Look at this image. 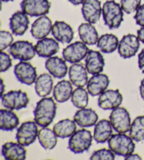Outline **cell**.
<instances>
[{
    "label": "cell",
    "mask_w": 144,
    "mask_h": 160,
    "mask_svg": "<svg viewBox=\"0 0 144 160\" xmlns=\"http://www.w3.org/2000/svg\"><path fill=\"white\" fill-rule=\"evenodd\" d=\"M134 18L137 25L141 27L144 26V4L138 8Z\"/></svg>",
    "instance_id": "cell-39"
},
{
    "label": "cell",
    "mask_w": 144,
    "mask_h": 160,
    "mask_svg": "<svg viewBox=\"0 0 144 160\" xmlns=\"http://www.w3.org/2000/svg\"><path fill=\"white\" fill-rule=\"evenodd\" d=\"M73 92V83L70 81L62 80L55 85L53 95L55 100L58 102L63 103L71 98Z\"/></svg>",
    "instance_id": "cell-29"
},
{
    "label": "cell",
    "mask_w": 144,
    "mask_h": 160,
    "mask_svg": "<svg viewBox=\"0 0 144 160\" xmlns=\"http://www.w3.org/2000/svg\"><path fill=\"white\" fill-rule=\"evenodd\" d=\"M51 34L58 42L69 44L73 40L74 32L70 25L63 21H56L52 27Z\"/></svg>",
    "instance_id": "cell-15"
},
{
    "label": "cell",
    "mask_w": 144,
    "mask_h": 160,
    "mask_svg": "<svg viewBox=\"0 0 144 160\" xmlns=\"http://www.w3.org/2000/svg\"><path fill=\"white\" fill-rule=\"evenodd\" d=\"M137 37L141 42L144 44V26L137 30Z\"/></svg>",
    "instance_id": "cell-41"
},
{
    "label": "cell",
    "mask_w": 144,
    "mask_h": 160,
    "mask_svg": "<svg viewBox=\"0 0 144 160\" xmlns=\"http://www.w3.org/2000/svg\"><path fill=\"white\" fill-rule=\"evenodd\" d=\"M2 2H13V0H1Z\"/></svg>",
    "instance_id": "cell-46"
},
{
    "label": "cell",
    "mask_w": 144,
    "mask_h": 160,
    "mask_svg": "<svg viewBox=\"0 0 144 160\" xmlns=\"http://www.w3.org/2000/svg\"><path fill=\"white\" fill-rule=\"evenodd\" d=\"M89 159L91 160H113L115 159V154L110 149L103 148L94 152Z\"/></svg>",
    "instance_id": "cell-35"
},
{
    "label": "cell",
    "mask_w": 144,
    "mask_h": 160,
    "mask_svg": "<svg viewBox=\"0 0 144 160\" xmlns=\"http://www.w3.org/2000/svg\"><path fill=\"white\" fill-rule=\"evenodd\" d=\"M49 0H23L21 2V10L31 17H40L49 13L51 9Z\"/></svg>",
    "instance_id": "cell-9"
},
{
    "label": "cell",
    "mask_w": 144,
    "mask_h": 160,
    "mask_svg": "<svg viewBox=\"0 0 144 160\" xmlns=\"http://www.w3.org/2000/svg\"><path fill=\"white\" fill-rule=\"evenodd\" d=\"M76 122L70 118L59 121L54 126L53 130L60 138L64 139L70 138L76 131Z\"/></svg>",
    "instance_id": "cell-30"
},
{
    "label": "cell",
    "mask_w": 144,
    "mask_h": 160,
    "mask_svg": "<svg viewBox=\"0 0 144 160\" xmlns=\"http://www.w3.org/2000/svg\"><path fill=\"white\" fill-rule=\"evenodd\" d=\"M13 71L18 81L25 85H32L37 78V69L29 62H19L15 66Z\"/></svg>",
    "instance_id": "cell-11"
},
{
    "label": "cell",
    "mask_w": 144,
    "mask_h": 160,
    "mask_svg": "<svg viewBox=\"0 0 144 160\" xmlns=\"http://www.w3.org/2000/svg\"><path fill=\"white\" fill-rule=\"evenodd\" d=\"M139 92L141 98L144 100V78L141 82V85L139 87Z\"/></svg>",
    "instance_id": "cell-43"
},
{
    "label": "cell",
    "mask_w": 144,
    "mask_h": 160,
    "mask_svg": "<svg viewBox=\"0 0 144 160\" xmlns=\"http://www.w3.org/2000/svg\"><path fill=\"white\" fill-rule=\"evenodd\" d=\"M123 100V97L118 89L107 90L99 95L98 105L103 110H113L119 107Z\"/></svg>",
    "instance_id": "cell-13"
},
{
    "label": "cell",
    "mask_w": 144,
    "mask_h": 160,
    "mask_svg": "<svg viewBox=\"0 0 144 160\" xmlns=\"http://www.w3.org/2000/svg\"><path fill=\"white\" fill-rule=\"evenodd\" d=\"M105 67V59L100 52L90 49L85 59V67L91 75L103 72Z\"/></svg>",
    "instance_id": "cell-20"
},
{
    "label": "cell",
    "mask_w": 144,
    "mask_h": 160,
    "mask_svg": "<svg viewBox=\"0 0 144 160\" xmlns=\"http://www.w3.org/2000/svg\"><path fill=\"white\" fill-rule=\"evenodd\" d=\"M82 13L84 20L95 24L100 20L102 13L100 0H85L82 7Z\"/></svg>",
    "instance_id": "cell-14"
},
{
    "label": "cell",
    "mask_w": 144,
    "mask_h": 160,
    "mask_svg": "<svg viewBox=\"0 0 144 160\" xmlns=\"http://www.w3.org/2000/svg\"><path fill=\"white\" fill-rule=\"evenodd\" d=\"M18 117L12 109H2L0 110V128L2 131L14 130L19 125Z\"/></svg>",
    "instance_id": "cell-27"
},
{
    "label": "cell",
    "mask_w": 144,
    "mask_h": 160,
    "mask_svg": "<svg viewBox=\"0 0 144 160\" xmlns=\"http://www.w3.org/2000/svg\"><path fill=\"white\" fill-rule=\"evenodd\" d=\"M35 121H28L23 123L17 130L16 138L18 143L25 146H29L38 137V127Z\"/></svg>",
    "instance_id": "cell-8"
},
{
    "label": "cell",
    "mask_w": 144,
    "mask_h": 160,
    "mask_svg": "<svg viewBox=\"0 0 144 160\" xmlns=\"http://www.w3.org/2000/svg\"><path fill=\"white\" fill-rule=\"evenodd\" d=\"M69 2H70L72 4L74 5V6H77V5L82 4L84 3L85 0H68Z\"/></svg>",
    "instance_id": "cell-44"
},
{
    "label": "cell",
    "mask_w": 144,
    "mask_h": 160,
    "mask_svg": "<svg viewBox=\"0 0 144 160\" xmlns=\"http://www.w3.org/2000/svg\"><path fill=\"white\" fill-rule=\"evenodd\" d=\"M138 65L141 72L144 73V48L138 55Z\"/></svg>",
    "instance_id": "cell-40"
},
{
    "label": "cell",
    "mask_w": 144,
    "mask_h": 160,
    "mask_svg": "<svg viewBox=\"0 0 144 160\" xmlns=\"http://www.w3.org/2000/svg\"><path fill=\"white\" fill-rule=\"evenodd\" d=\"M89 49L85 43L80 41H77L63 49V58L70 63H79L87 57Z\"/></svg>",
    "instance_id": "cell-10"
},
{
    "label": "cell",
    "mask_w": 144,
    "mask_h": 160,
    "mask_svg": "<svg viewBox=\"0 0 144 160\" xmlns=\"http://www.w3.org/2000/svg\"><path fill=\"white\" fill-rule=\"evenodd\" d=\"M110 121L114 130L119 133H127L131 128V117L127 110L119 107L110 114Z\"/></svg>",
    "instance_id": "cell-6"
},
{
    "label": "cell",
    "mask_w": 144,
    "mask_h": 160,
    "mask_svg": "<svg viewBox=\"0 0 144 160\" xmlns=\"http://www.w3.org/2000/svg\"><path fill=\"white\" fill-rule=\"evenodd\" d=\"M13 37L9 31L2 30L0 32V50L4 51L13 44Z\"/></svg>",
    "instance_id": "cell-37"
},
{
    "label": "cell",
    "mask_w": 144,
    "mask_h": 160,
    "mask_svg": "<svg viewBox=\"0 0 144 160\" xmlns=\"http://www.w3.org/2000/svg\"><path fill=\"white\" fill-rule=\"evenodd\" d=\"M78 34L82 42L87 45L97 44L98 33L96 28L90 23H83L78 28Z\"/></svg>",
    "instance_id": "cell-26"
},
{
    "label": "cell",
    "mask_w": 144,
    "mask_h": 160,
    "mask_svg": "<svg viewBox=\"0 0 144 160\" xmlns=\"http://www.w3.org/2000/svg\"><path fill=\"white\" fill-rule=\"evenodd\" d=\"M28 16L23 11H18L13 13L9 19V27L13 34L22 36L26 33L30 25Z\"/></svg>",
    "instance_id": "cell-16"
},
{
    "label": "cell",
    "mask_w": 144,
    "mask_h": 160,
    "mask_svg": "<svg viewBox=\"0 0 144 160\" xmlns=\"http://www.w3.org/2000/svg\"><path fill=\"white\" fill-rule=\"evenodd\" d=\"M9 52L14 59L27 62L32 59L36 55L35 46L27 40H18L9 47Z\"/></svg>",
    "instance_id": "cell-7"
},
{
    "label": "cell",
    "mask_w": 144,
    "mask_h": 160,
    "mask_svg": "<svg viewBox=\"0 0 144 160\" xmlns=\"http://www.w3.org/2000/svg\"><path fill=\"white\" fill-rule=\"evenodd\" d=\"M141 0H120V5L124 12L127 14L137 12L141 6Z\"/></svg>",
    "instance_id": "cell-36"
},
{
    "label": "cell",
    "mask_w": 144,
    "mask_h": 160,
    "mask_svg": "<svg viewBox=\"0 0 144 160\" xmlns=\"http://www.w3.org/2000/svg\"><path fill=\"white\" fill-rule=\"evenodd\" d=\"M140 48V40L133 34L124 35L118 45V53L123 59H129L136 54Z\"/></svg>",
    "instance_id": "cell-12"
},
{
    "label": "cell",
    "mask_w": 144,
    "mask_h": 160,
    "mask_svg": "<svg viewBox=\"0 0 144 160\" xmlns=\"http://www.w3.org/2000/svg\"><path fill=\"white\" fill-rule=\"evenodd\" d=\"M39 142L44 150H51L56 147L58 142V136L54 130L47 127H42L38 133Z\"/></svg>",
    "instance_id": "cell-31"
},
{
    "label": "cell",
    "mask_w": 144,
    "mask_h": 160,
    "mask_svg": "<svg viewBox=\"0 0 144 160\" xmlns=\"http://www.w3.org/2000/svg\"><path fill=\"white\" fill-rule=\"evenodd\" d=\"M35 89L38 96L46 98L51 92L54 86V81L51 74L42 73L37 77L35 81Z\"/></svg>",
    "instance_id": "cell-28"
},
{
    "label": "cell",
    "mask_w": 144,
    "mask_h": 160,
    "mask_svg": "<svg viewBox=\"0 0 144 160\" xmlns=\"http://www.w3.org/2000/svg\"><path fill=\"white\" fill-rule=\"evenodd\" d=\"M110 79L106 74L98 73L93 75L88 81L87 84V89L89 94L95 97L100 95L108 87Z\"/></svg>",
    "instance_id": "cell-18"
},
{
    "label": "cell",
    "mask_w": 144,
    "mask_h": 160,
    "mask_svg": "<svg viewBox=\"0 0 144 160\" xmlns=\"http://www.w3.org/2000/svg\"><path fill=\"white\" fill-rule=\"evenodd\" d=\"M1 100L5 108L12 110L26 108L30 102L27 94L21 90L9 91L1 96Z\"/></svg>",
    "instance_id": "cell-5"
},
{
    "label": "cell",
    "mask_w": 144,
    "mask_h": 160,
    "mask_svg": "<svg viewBox=\"0 0 144 160\" xmlns=\"http://www.w3.org/2000/svg\"><path fill=\"white\" fill-rule=\"evenodd\" d=\"M104 23L110 30L120 28L124 21V11L115 0L106 1L102 7Z\"/></svg>",
    "instance_id": "cell-2"
},
{
    "label": "cell",
    "mask_w": 144,
    "mask_h": 160,
    "mask_svg": "<svg viewBox=\"0 0 144 160\" xmlns=\"http://www.w3.org/2000/svg\"><path fill=\"white\" fill-rule=\"evenodd\" d=\"M129 136L136 142H142L144 140V116H138L133 121Z\"/></svg>",
    "instance_id": "cell-33"
},
{
    "label": "cell",
    "mask_w": 144,
    "mask_h": 160,
    "mask_svg": "<svg viewBox=\"0 0 144 160\" xmlns=\"http://www.w3.org/2000/svg\"><path fill=\"white\" fill-rule=\"evenodd\" d=\"M0 62H1V72H6L12 67V59L9 54L3 51L0 53Z\"/></svg>",
    "instance_id": "cell-38"
},
{
    "label": "cell",
    "mask_w": 144,
    "mask_h": 160,
    "mask_svg": "<svg viewBox=\"0 0 144 160\" xmlns=\"http://www.w3.org/2000/svg\"><path fill=\"white\" fill-rule=\"evenodd\" d=\"M124 159H125L126 160H128V159H130V160H135V159H138V160H141L142 159H141V157L138 155V154H129V155H128L126 157H124Z\"/></svg>",
    "instance_id": "cell-42"
},
{
    "label": "cell",
    "mask_w": 144,
    "mask_h": 160,
    "mask_svg": "<svg viewBox=\"0 0 144 160\" xmlns=\"http://www.w3.org/2000/svg\"><path fill=\"white\" fill-rule=\"evenodd\" d=\"M71 101L77 108H86L89 103V92L82 87H77L72 94Z\"/></svg>",
    "instance_id": "cell-34"
},
{
    "label": "cell",
    "mask_w": 144,
    "mask_h": 160,
    "mask_svg": "<svg viewBox=\"0 0 144 160\" xmlns=\"http://www.w3.org/2000/svg\"><path fill=\"white\" fill-rule=\"evenodd\" d=\"M1 90H2V93H1V96L4 95V81L3 79H2L1 81Z\"/></svg>",
    "instance_id": "cell-45"
},
{
    "label": "cell",
    "mask_w": 144,
    "mask_h": 160,
    "mask_svg": "<svg viewBox=\"0 0 144 160\" xmlns=\"http://www.w3.org/2000/svg\"><path fill=\"white\" fill-rule=\"evenodd\" d=\"M52 21L46 15L40 16L32 24L31 32L32 36L37 40L43 39L50 34L52 30Z\"/></svg>",
    "instance_id": "cell-17"
},
{
    "label": "cell",
    "mask_w": 144,
    "mask_h": 160,
    "mask_svg": "<svg viewBox=\"0 0 144 160\" xmlns=\"http://www.w3.org/2000/svg\"><path fill=\"white\" fill-rule=\"evenodd\" d=\"M113 126L110 120L102 119L96 123L94 131V139L97 143H105L112 136Z\"/></svg>",
    "instance_id": "cell-25"
},
{
    "label": "cell",
    "mask_w": 144,
    "mask_h": 160,
    "mask_svg": "<svg viewBox=\"0 0 144 160\" xmlns=\"http://www.w3.org/2000/svg\"><path fill=\"white\" fill-rule=\"evenodd\" d=\"M57 106L52 98H42L34 110V120L40 127H47L53 122L56 115Z\"/></svg>",
    "instance_id": "cell-1"
},
{
    "label": "cell",
    "mask_w": 144,
    "mask_h": 160,
    "mask_svg": "<svg viewBox=\"0 0 144 160\" xmlns=\"http://www.w3.org/2000/svg\"><path fill=\"white\" fill-rule=\"evenodd\" d=\"M2 154L7 160H24L26 159L27 152L20 143L7 142L2 145Z\"/></svg>",
    "instance_id": "cell-22"
},
{
    "label": "cell",
    "mask_w": 144,
    "mask_h": 160,
    "mask_svg": "<svg viewBox=\"0 0 144 160\" xmlns=\"http://www.w3.org/2000/svg\"><path fill=\"white\" fill-rule=\"evenodd\" d=\"M69 78L73 85L84 87L88 82V71L84 65L75 63L71 65L68 71Z\"/></svg>",
    "instance_id": "cell-23"
},
{
    "label": "cell",
    "mask_w": 144,
    "mask_h": 160,
    "mask_svg": "<svg viewBox=\"0 0 144 160\" xmlns=\"http://www.w3.org/2000/svg\"><path fill=\"white\" fill-rule=\"evenodd\" d=\"M74 121L82 128H89L95 126L98 119V116L91 108L79 109L74 115Z\"/></svg>",
    "instance_id": "cell-24"
},
{
    "label": "cell",
    "mask_w": 144,
    "mask_h": 160,
    "mask_svg": "<svg viewBox=\"0 0 144 160\" xmlns=\"http://www.w3.org/2000/svg\"><path fill=\"white\" fill-rule=\"evenodd\" d=\"M36 53L39 57L49 58L59 52L60 46L56 39L50 38H44L39 40L35 46Z\"/></svg>",
    "instance_id": "cell-19"
},
{
    "label": "cell",
    "mask_w": 144,
    "mask_h": 160,
    "mask_svg": "<svg viewBox=\"0 0 144 160\" xmlns=\"http://www.w3.org/2000/svg\"><path fill=\"white\" fill-rule=\"evenodd\" d=\"M108 147L116 155L126 157L135 150L136 145L129 136L125 133L113 134L108 140Z\"/></svg>",
    "instance_id": "cell-3"
},
{
    "label": "cell",
    "mask_w": 144,
    "mask_h": 160,
    "mask_svg": "<svg viewBox=\"0 0 144 160\" xmlns=\"http://www.w3.org/2000/svg\"><path fill=\"white\" fill-rule=\"evenodd\" d=\"M93 138L90 131L84 128L79 129L70 137L68 148L74 154L83 153L89 150Z\"/></svg>",
    "instance_id": "cell-4"
},
{
    "label": "cell",
    "mask_w": 144,
    "mask_h": 160,
    "mask_svg": "<svg viewBox=\"0 0 144 160\" xmlns=\"http://www.w3.org/2000/svg\"><path fill=\"white\" fill-rule=\"evenodd\" d=\"M119 41L116 35L110 33L102 35L98 38L97 42V48L100 51L105 54H110L114 52L118 48Z\"/></svg>",
    "instance_id": "cell-32"
},
{
    "label": "cell",
    "mask_w": 144,
    "mask_h": 160,
    "mask_svg": "<svg viewBox=\"0 0 144 160\" xmlns=\"http://www.w3.org/2000/svg\"><path fill=\"white\" fill-rule=\"evenodd\" d=\"M45 68L52 76L59 79L65 77L68 71L65 60L59 57H49L45 62Z\"/></svg>",
    "instance_id": "cell-21"
}]
</instances>
